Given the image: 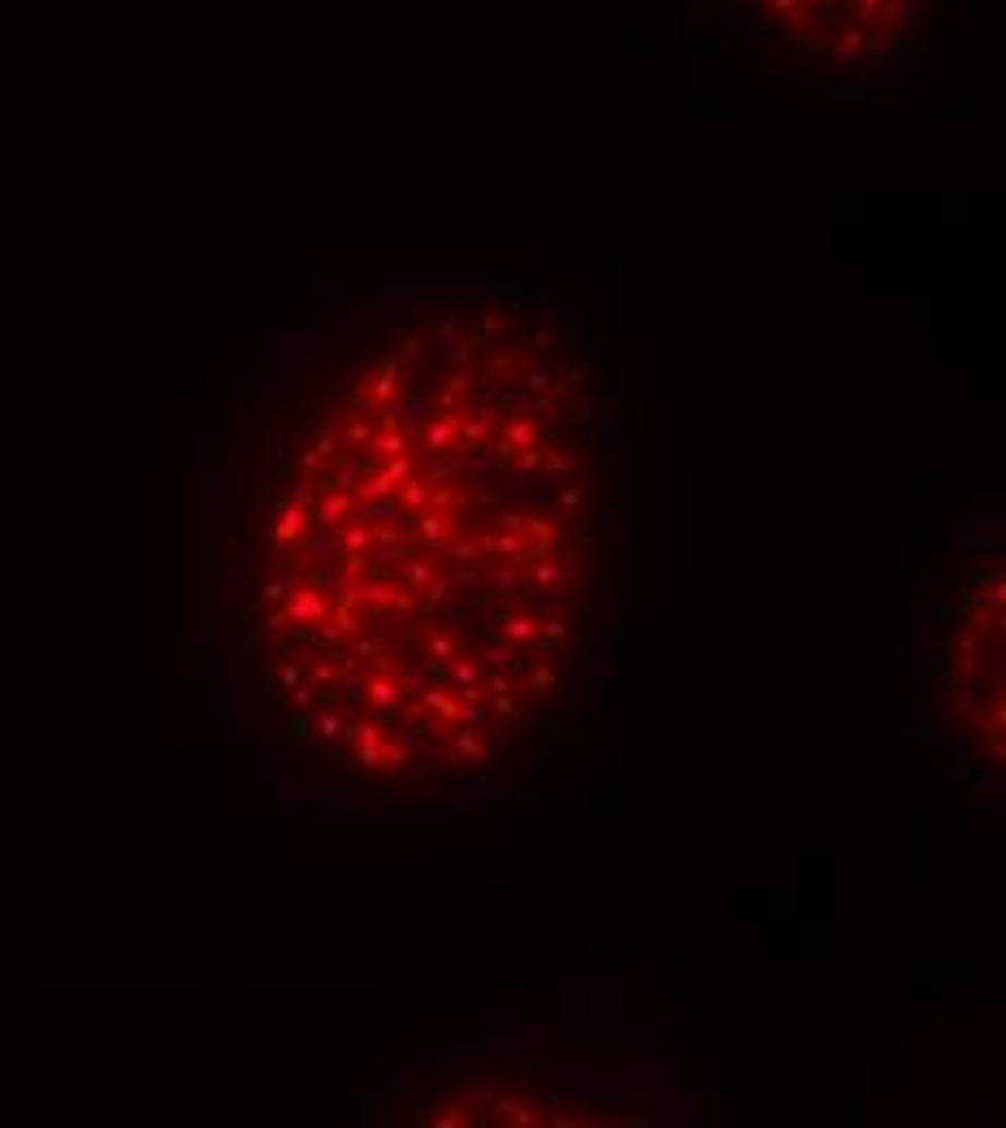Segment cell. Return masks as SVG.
<instances>
[{"label":"cell","instance_id":"484cf974","mask_svg":"<svg viewBox=\"0 0 1006 1128\" xmlns=\"http://www.w3.org/2000/svg\"><path fill=\"white\" fill-rule=\"evenodd\" d=\"M495 530L525 534V512H521V508H508V504H499V512H495Z\"/></svg>","mask_w":1006,"mask_h":1128},{"label":"cell","instance_id":"8992f818","mask_svg":"<svg viewBox=\"0 0 1006 1128\" xmlns=\"http://www.w3.org/2000/svg\"><path fill=\"white\" fill-rule=\"evenodd\" d=\"M504 1090H508V1086L495 1081V1077H469V1081L460 1086V1103L473 1112V1125H486V1120H490V1107H495V1099H499Z\"/></svg>","mask_w":1006,"mask_h":1128},{"label":"cell","instance_id":"7c38bea8","mask_svg":"<svg viewBox=\"0 0 1006 1128\" xmlns=\"http://www.w3.org/2000/svg\"><path fill=\"white\" fill-rule=\"evenodd\" d=\"M521 669H525V686H530V695H534V699H551V695L560 691V673H556V665H551V660L521 665Z\"/></svg>","mask_w":1006,"mask_h":1128},{"label":"cell","instance_id":"ffe728a7","mask_svg":"<svg viewBox=\"0 0 1006 1128\" xmlns=\"http://www.w3.org/2000/svg\"><path fill=\"white\" fill-rule=\"evenodd\" d=\"M551 578H556V560H551V556L534 560V565H530V595H538V591H551Z\"/></svg>","mask_w":1006,"mask_h":1128},{"label":"cell","instance_id":"4fadbf2b","mask_svg":"<svg viewBox=\"0 0 1006 1128\" xmlns=\"http://www.w3.org/2000/svg\"><path fill=\"white\" fill-rule=\"evenodd\" d=\"M586 495H591L586 478H573V482H564V486L556 491V512H560V517H577V512L586 508Z\"/></svg>","mask_w":1006,"mask_h":1128},{"label":"cell","instance_id":"3957f363","mask_svg":"<svg viewBox=\"0 0 1006 1128\" xmlns=\"http://www.w3.org/2000/svg\"><path fill=\"white\" fill-rule=\"evenodd\" d=\"M364 704H373V721L386 730L390 721H395V712H403V704H408V695H403V686H399V678H386V673H364Z\"/></svg>","mask_w":1006,"mask_h":1128},{"label":"cell","instance_id":"ba28073f","mask_svg":"<svg viewBox=\"0 0 1006 1128\" xmlns=\"http://www.w3.org/2000/svg\"><path fill=\"white\" fill-rule=\"evenodd\" d=\"M438 573V565H434V551H417V556H408L403 560V573H399V591L403 595H421L425 586H430V578Z\"/></svg>","mask_w":1006,"mask_h":1128},{"label":"cell","instance_id":"30bf717a","mask_svg":"<svg viewBox=\"0 0 1006 1128\" xmlns=\"http://www.w3.org/2000/svg\"><path fill=\"white\" fill-rule=\"evenodd\" d=\"M495 625H499V639L512 643V647H530V643L538 639V617H534V612H508V617L495 621Z\"/></svg>","mask_w":1006,"mask_h":1128},{"label":"cell","instance_id":"d4e9b609","mask_svg":"<svg viewBox=\"0 0 1006 1128\" xmlns=\"http://www.w3.org/2000/svg\"><path fill=\"white\" fill-rule=\"evenodd\" d=\"M447 578H451L456 591H477V586H486V573L473 569V565H456V573H447Z\"/></svg>","mask_w":1006,"mask_h":1128},{"label":"cell","instance_id":"cb8c5ba5","mask_svg":"<svg viewBox=\"0 0 1006 1128\" xmlns=\"http://www.w3.org/2000/svg\"><path fill=\"white\" fill-rule=\"evenodd\" d=\"M469 1120H473V1116H469V1107H464V1103H443V1107H438V1116H434V1125H438V1128H464Z\"/></svg>","mask_w":1006,"mask_h":1128},{"label":"cell","instance_id":"83f0119b","mask_svg":"<svg viewBox=\"0 0 1006 1128\" xmlns=\"http://www.w3.org/2000/svg\"><path fill=\"white\" fill-rule=\"evenodd\" d=\"M313 726H309V712H291L287 717V739H309Z\"/></svg>","mask_w":1006,"mask_h":1128},{"label":"cell","instance_id":"277c9868","mask_svg":"<svg viewBox=\"0 0 1006 1128\" xmlns=\"http://www.w3.org/2000/svg\"><path fill=\"white\" fill-rule=\"evenodd\" d=\"M421 547L412 538H403V530L395 521L386 525H369V556H377V565H403L408 556H417Z\"/></svg>","mask_w":1006,"mask_h":1128},{"label":"cell","instance_id":"ac0fdd59","mask_svg":"<svg viewBox=\"0 0 1006 1128\" xmlns=\"http://www.w3.org/2000/svg\"><path fill=\"white\" fill-rule=\"evenodd\" d=\"M313 726V734L322 739V743H335V739H343V712L338 708H322L318 712V721H309Z\"/></svg>","mask_w":1006,"mask_h":1128},{"label":"cell","instance_id":"5bb4252c","mask_svg":"<svg viewBox=\"0 0 1006 1128\" xmlns=\"http://www.w3.org/2000/svg\"><path fill=\"white\" fill-rule=\"evenodd\" d=\"M569 634H573V621H564V617H556V612H551V617H543V621H538V639H534V643H538V652H547V656H551V652H556L564 639H569Z\"/></svg>","mask_w":1006,"mask_h":1128},{"label":"cell","instance_id":"5b68a950","mask_svg":"<svg viewBox=\"0 0 1006 1128\" xmlns=\"http://www.w3.org/2000/svg\"><path fill=\"white\" fill-rule=\"evenodd\" d=\"M412 643H417V652H421L425 660H434V665H447V660H456V656L469 652V643L451 639L443 625H434V617H430V625H421V634H417Z\"/></svg>","mask_w":1006,"mask_h":1128},{"label":"cell","instance_id":"6da1fadb","mask_svg":"<svg viewBox=\"0 0 1006 1128\" xmlns=\"http://www.w3.org/2000/svg\"><path fill=\"white\" fill-rule=\"evenodd\" d=\"M755 44L824 70L916 65L942 30L946 0H716Z\"/></svg>","mask_w":1006,"mask_h":1128},{"label":"cell","instance_id":"9a60e30c","mask_svg":"<svg viewBox=\"0 0 1006 1128\" xmlns=\"http://www.w3.org/2000/svg\"><path fill=\"white\" fill-rule=\"evenodd\" d=\"M469 656H473V660H482L486 669H508V665H517V647H512V643H504V639H495V643H482V647H473Z\"/></svg>","mask_w":1006,"mask_h":1128},{"label":"cell","instance_id":"9c48e42d","mask_svg":"<svg viewBox=\"0 0 1006 1128\" xmlns=\"http://www.w3.org/2000/svg\"><path fill=\"white\" fill-rule=\"evenodd\" d=\"M451 595H456L451 578H447V573H434V578H430V586H425V591L417 595V612H421V617L430 621V617H438V612H443V608L451 604Z\"/></svg>","mask_w":1006,"mask_h":1128},{"label":"cell","instance_id":"52a82bcc","mask_svg":"<svg viewBox=\"0 0 1006 1128\" xmlns=\"http://www.w3.org/2000/svg\"><path fill=\"white\" fill-rule=\"evenodd\" d=\"M490 1120H499V1125L534 1128V1125H538V1107H534L525 1094H512V1090H504V1094L495 1099V1107H490Z\"/></svg>","mask_w":1006,"mask_h":1128},{"label":"cell","instance_id":"4316f807","mask_svg":"<svg viewBox=\"0 0 1006 1128\" xmlns=\"http://www.w3.org/2000/svg\"><path fill=\"white\" fill-rule=\"evenodd\" d=\"M490 717H499V721H517V717H521L517 691H512V695H490Z\"/></svg>","mask_w":1006,"mask_h":1128},{"label":"cell","instance_id":"8fae6325","mask_svg":"<svg viewBox=\"0 0 1006 1128\" xmlns=\"http://www.w3.org/2000/svg\"><path fill=\"white\" fill-rule=\"evenodd\" d=\"M443 755H447L451 764H460V759H464V764H477V759H486V747H482V734L464 726V730H460L456 739H447V743H443Z\"/></svg>","mask_w":1006,"mask_h":1128},{"label":"cell","instance_id":"7402d4cb","mask_svg":"<svg viewBox=\"0 0 1006 1128\" xmlns=\"http://www.w3.org/2000/svg\"><path fill=\"white\" fill-rule=\"evenodd\" d=\"M486 582H490V595H517V586H521V573H517V565H508V569L499 565V569H495Z\"/></svg>","mask_w":1006,"mask_h":1128},{"label":"cell","instance_id":"603a6c76","mask_svg":"<svg viewBox=\"0 0 1006 1128\" xmlns=\"http://www.w3.org/2000/svg\"><path fill=\"white\" fill-rule=\"evenodd\" d=\"M456 721L460 726H469V730H490V708L486 704H460V712H456Z\"/></svg>","mask_w":1006,"mask_h":1128},{"label":"cell","instance_id":"e0dca14e","mask_svg":"<svg viewBox=\"0 0 1006 1128\" xmlns=\"http://www.w3.org/2000/svg\"><path fill=\"white\" fill-rule=\"evenodd\" d=\"M412 764V747L399 739H382V772H403Z\"/></svg>","mask_w":1006,"mask_h":1128},{"label":"cell","instance_id":"d6986e66","mask_svg":"<svg viewBox=\"0 0 1006 1128\" xmlns=\"http://www.w3.org/2000/svg\"><path fill=\"white\" fill-rule=\"evenodd\" d=\"M447 556H451L456 565H477V560H482V543H477V538H460V534H456V538L447 543Z\"/></svg>","mask_w":1006,"mask_h":1128},{"label":"cell","instance_id":"7a4b0ae2","mask_svg":"<svg viewBox=\"0 0 1006 1128\" xmlns=\"http://www.w3.org/2000/svg\"><path fill=\"white\" fill-rule=\"evenodd\" d=\"M460 525H464V517H460L456 508H425V512L399 521V530H412V534H417V547H421V551H434V556L447 551V543L460 534Z\"/></svg>","mask_w":1006,"mask_h":1128},{"label":"cell","instance_id":"44dd1931","mask_svg":"<svg viewBox=\"0 0 1006 1128\" xmlns=\"http://www.w3.org/2000/svg\"><path fill=\"white\" fill-rule=\"evenodd\" d=\"M582 586V569L577 565H556V578H551V595H573Z\"/></svg>","mask_w":1006,"mask_h":1128},{"label":"cell","instance_id":"2e32d148","mask_svg":"<svg viewBox=\"0 0 1006 1128\" xmlns=\"http://www.w3.org/2000/svg\"><path fill=\"white\" fill-rule=\"evenodd\" d=\"M968 612H972V630L977 634L1003 630V608H990V599H968Z\"/></svg>","mask_w":1006,"mask_h":1128}]
</instances>
